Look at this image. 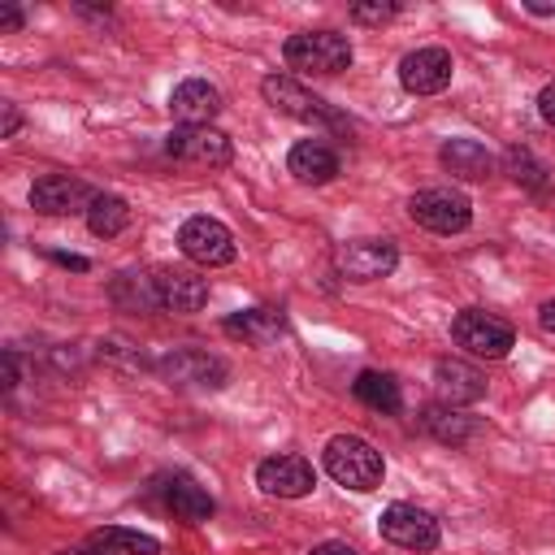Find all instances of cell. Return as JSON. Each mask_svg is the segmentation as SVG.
<instances>
[{
  "label": "cell",
  "mask_w": 555,
  "mask_h": 555,
  "mask_svg": "<svg viewBox=\"0 0 555 555\" xmlns=\"http://www.w3.org/2000/svg\"><path fill=\"white\" fill-rule=\"evenodd\" d=\"M321 464H325V473H330L338 486L360 490V494H364V490H377V486H382V473H386L382 451H377L369 438H360V434H338V438H330Z\"/></svg>",
  "instance_id": "6da1fadb"
},
{
  "label": "cell",
  "mask_w": 555,
  "mask_h": 555,
  "mask_svg": "<svg viewBox=\"0 0 555 555\" xmlns=\"http://www.w3.org/2000/svg\"><path fill=\"white\" fill-rule=\"evenodd\" d=\"M282 56L291 69L304 74H338L351 65V43L338 30H299L282 43Z\"/></svg>",
  "instance_id": "7a4b0ae2"
},
{
  "label": "cell",
  "mask_w": 555,
  "mask_h": 555,
  "mask_svg": "<svg viewBox=\"0 0 555 555\" xmlns=\"http://www.w3.org/2000/svg\"><path fill=\"white\" fill-rule=\"evenodd\" d=\"M260 95H264L278 113H286V117H299V121H312V126H330V130H347V117H343L338 108H330L317 91H308L304 82H295V78H286V74H269V78L260 82Z\"/></svg>",
  "instance_id": "3957f363"
},
{
  "label": "cell",
  "mask_w": 555,
  "mask_h": 555,
  "mask_svg": "<svg viewBox=\"0 0 555 555\" xmlns=\"http://www.w3.org/2000/svg\"><path fill=\"white\" fill-rule=\"evenodd\" d=\"M156 373L169 382V386H182V390H221L230 382V364L212 351H199V347H173L156 360Z\"/></svg>",
  "instance_id": "277c9868"
},
{
  "label": "cell",
  "mask_w": 555,
  "mask_h": 555,
  "mask_svg": "<svg viewBox=\"0 0 555 555\" xmlns=\"http://www.w3.org/2000/svg\"><path fill=\"white\" fill-rule=\"evenodd\" d=\"M451 338H455L468 356H481V360H503V356L512 351V343H516L512 325H507L503 317L486 312V308H464V312H455Z\"/></svg>",
  "instance_id": "5b68a950"
},
{
  "label": "cell",
  "mask_w": 555,
  "mask_h": 555,
  "mask_svg": "<svg viewBox=\"0 0 555 555\" xmlns=\"http://www.w3.org/2000/svg\"><path fill=\"white\" fill-rule=\"evenodd\" d=\"M408 212H412L416 225H425V230H434V234H460V230H468V221H473L468 195H460V191H451V186H425V191H416V195L408 199Z\"/></svg>",
  "instance_id": "8992f818"
},
{
  "label": "cell",
  "mask_w": 555,
  "mask_h": 555,
  "mask_svg": "<svg viewBox=\"0 0 555 555\" xmlns=\"http://www.w3.org/2000/svg\"><path fill=\"white\" fill-rule=\"evenodd\" d=\"M165 152L178 165H195V169H221L234 156L230 139L217 126H173L165 134Z\"/></svg>",
  "instance_id": "52a82bcc"
},
{
  "label": "cell",
  "mask_w": 555,
  "mask_h": 555,
  "mask_svg": "<svg viewBox=\"0 0 555 555\" xmlns=\"http://www.w3.org/2000/svg\"><path fill=\"white\" fill-rule=\"evenodd\" d=\"M178 247L191 264H204V269H217V264L234 260V234L217 217H186L182 230H178Z\"/></svg>",
  "instance_id": "ba28073f"
},
{
  "label": "cell",
  "mask_w": 555,
  "mask_h": 555,
  "mask_svg": "<svg viewBox=\"0 0 555 555\" xmlns=\"http://www.w3.org/2000/svg\"><path fill=\"white\" fill-rule=\"evenodd\" d=\"M377 529L386 542H395L403 551H434L438 546V520L416 503H390L377 516Z\"/></svg>",
  "instance_id": "9c48e42d"
},
{
  "label": "cell",
  "mask_w": 555,
  "mask_h": 555,
  "mask_svg": "<svg viewBox=\"0 0 555 555\" xmlns=\"http://www.w3.org/2000/svg\"><path fill=\"white\" fill-rule=\"evenodd\" d=\"M334 264L351 282H377L399 264V251L390 238H351L334 251Z\"/></svg>",
  "instance_id": "30bf717a"
},
{
  "label": "cell",
  "mask_w": 555,
  "mask_h": 555,
  "mask_svg": "<svg viewBox=\"0 0 555 555\" xmlns=\"http://www.w3.org/2000/svg\"><path fill=\"white\" fill-rule=\"evenodd\" d=\"M451 74H455V61L447 48H416L399 61V82L403 91L412 95H438L451 87Z\"/></svg>",
  "instance_id": "8fae6325"
},
{
  "label": "cell",
  "mask_w": 555,
  "mask_h": 555,
  "mask_svg": "<svg viewBox=\"0 0 555 555\" xmlns=\"http://www.w3.org/2000/svg\"><path fill=\"white\" fill-rule=\"evenodd\" d=\"M91 199H95V191L82 178H69V173H43L30 186V204L39 212H48V217H69V212H82L87 217Z\"/></svg>",
  "instance_id": "7c38bea8"
},
{
  "label": "cell",
  "mask_w": 555,
  "mask_h": 555,
  "mask_svg": "<svg viewBox=\"0 0 555 555\" xmlns=\"http://www.w3.org/2000/svg\"><path fill=\"white\" fill-rule=\"evenodd\" d=\"M256 486L278 499H304L317 486V473L304 455H269L256 464Z\"/></svg>",
  "instance_id": "4fadbf2b"
},
{
  "label": "cell",
  "mask_w": 555,
  "mask_h": 555,
  "mask_svg": "<svg viewBox=\"0 0 555 555\" xmlns=\"http://www.w3.org/2000/svg\"><path fill=\"white\" fill-rule=\"evenodd\" d=\"M169 113L182 126H212V117L221 113V91L212 82H204V78H182L169 91Z\"/></svg>",
  "instance_id": "5bb4252c"
},
{
  "label": "cell",
  "mask_w": 555,
  "mask_h": 555,
  "mask_svg": "<svg viewBox=\"0 0 555 555\" xmlns=\"http://www.w3.org/2000/svg\"><path fill=\"white\" fill-rule=\"evenodd\" d=\"M156 308L160 312H199L208 304V282L186 269H156Z\"/></svg>",
  "instance_id": "9a60e30c"
},
{
  "label": "cell",
  "mask_w": 555,
  "mask_h": 555,
  "mask_svg": "<svg viewBox=\"0 0 555 555\" xmlns=\"http://www.w3.org/2000/svg\"><path fill=\"white\" fill-rule=\"evenodd\" d=\"M160 494H165V512H169L173 520H182V525H204V520L217 512L212 494H208L199 481H191L186 473L165 477V481H160Z\"/></svg>",
  "instance_id": "2e32d148"
},
{
  "label": "cell",
  "mask_w": 555,
  "mask_h": 555,
  "mask_svg": "<svg viewBox=\"0 0 555 555\" xmlns=\"http://www.w3.org/2000/svg\"><path fill=\"white\" fill-rule=\"evenodd\" d=\"M434 390H438V403H477L486 395V373L473 369L468 360H438L434 364Z\"/></svg>",
  "instance_id": "e0dca14e"
},
{
  "label": "cell",
  "mask_w": 555,
  "mask_h": 555,
  "mask_svg": "<svg viewBox=\"0 0 555 555\" xmlns=\"http://www.w3.org/2000/svg\"><path fill=\"white\" fill-rule=\"evenodd\" d=\"M286 169H291L299 182L321 186V182L338 178V152H334L325 139H299V143L286 152Z\"/></svg>",
  "instance_id": "ac0fdd59"
},
{
  "label": "cell",
  "mask_w": 555,
  "mask_h": 555,
  "mask_svg": "<svg viewBox=\"0 0 555 555\" xmlns=\"http://www.w3.org/2000/svg\"><path fill=\"white\" fill-rule=\"evenodd\" d=\"M438 160L447 165V173H455L464 182H477V178H486L494 169V156L477 139H447L442 152H438Z\"/></svg>",
  "instance_id": "d6986e66"
},
{
  "label": "cell",
  "mask_w": 555,
  "mask_h": 555,
  "mask_svg": "<svg viewBox=\"0 0 555 555\" xmlns=\"http://www.w3.org/2000/svg\"><path fill=\"white\" fill-rule=\"evenodd\" d=\"M282 312L278 308H247V312H234V317H225V334H234V338H243V343H256V347H264V343H273L278 334H282Z\"/></svg>",
  "instance_id": "ffe728a7"
},
{
  "label": "cell",
  "mask_w": 555,
  "mask_h": 555,
  "mask_svg": "<svg viewBox=\"0 0 555 555\" xmlns=\"http://www.w3.org/2000/svg\"><path fill=\"white\" fill-rule=\"evenodd\" d=\"M356 399L373 412H399L403 408V390L395 382V373H382V369H364L356 382H351Z\"/></svg>",
  "instance_id": "44dd1931"
},
{
  "label": "cell",
  "mask_w": 555,
  "mask_h": 555,
  "mask_svg": "<svg viewBox=\"0 0 555 555\" xmlns=\"http://www.w3.org/2000/svg\"><path fill=\"white\" fill-rule=\"evenodd\" d=\"M421 429L429 434V438H438V442H451V447H460V442H468L473 438V416H464L460 408H451V403H429L425 412H421Z\"/></svg>",
  "instance_id": "7402d4cb"
},
{
  "label": "cell",
  "mask_w": 555,
  "mask_h": 555,
  "mask_svg": "<svg viewBox=\"0 0 555 555\" xmlns=\"http://www.w3.org/2000/svg\"><path fill=\"white\" fill-rule=\"evenodd\" d=\"M130 225V204L121 195H108V191H95L91 208H87V230L95 238H117L121 230Z\"/></svg>",
  "instance_id": "603a6c76"
},
{
  "label": "cell",
  "mask_w": 555,
  "mask_h": 555,
  "mask_svg": "<svg viewBox=\"0 0 555 555\" xmlns=\"http://www.w3.org/2000/svg\"><path fill=\"white\" fill-rule=\"evenodd\" d=\"M91 546H104L108 555L121 551V555H160V542L152 533H139V529H121V525H104L91 533Z\"/></svg>",
  "instance_id": "cb8c5ba5"
},
{
  "label": "cell",
  "mask_w": 555,
  "mask_h": 555,
  "mask_svg": "<svg viewBox=\"0 0 555 555\" xmlns=\"http://www.w3.org/2000/svg\"><path fill=\"white\" fill-rule=\"evenodd\" d=\"M113 299H117L121 308L152 312V308H156V278H152V273H117V278H113Z\"/></svg>",
  "instance_id": "d4e9b609"
},
{
  "label": "cell",
  "mask_w": 555,
  "mask_h": 555,
  "mask_svg": "<svg viewBox=\"0 0 555 555\" xmlns=\"http://www.w3.org/2000/svg\"><path fill=\"white\" fill-rule=\"evenodd\" d=\"M503 169L516 178V182H525V186H533V191H542L546 186V169L533 160V152H525V147H512L507 156H503Z\"/></svg>",
  "instance_id": "484cf974"
},
{
  "label": "cell",
  "mask_w": 555,
  "mask_h": 555,
  "mask_svg": "<svg viewBox=\"0 0 555 555\" xmlns=\"http://www.w3.org/2000/svg\"><path fill=\"white\" fill-rule=\"evenodd\" d=\"M399 13V4H382V0H373V4H351V22H360V26H382V22H390Z\"/></svg>",
  "instance_id": "4316f807"
},
{
  "label": "cell",
  "mask_w": 555,
  "mask_h": 555,
  "mask_svg": "<svg viewBox=\"0 0 555 555\" xmlns=\"http://www.w3.org/2000/svg\"><path fill=\"white\" fill-rule=\"evenodd\" d=\"M538 117H542L546 126H555V87H542V91H538Z\"/></svg>",
  "instance_id": "83f0119b"
},
{
  "label": "cell",
  "mask_w": 555,
  "mask_h": 555,
  "mask_svg": "<svg viewBox=\"0 0 555 555\" xmlns=\"http://www.w3.org/2000/svg\"><path fill=\"white\" fill-rule=\"evenodd\" d=\"M17 126H22L17 104H4V126H0V139H13V134H17Z\"/></svg>",
  "instance_id": "f1b7e54d"
},
{
  "label": "cell",
  "mask_w": 555,
  "mask_h": 555,
  "mask_svg": "<svg viewBox=\"0 0 555 555\" xmlns=\"http://www.w3.org/2000/svg\"><path fill=\"white\" fill-rule=\"evenodd\" d=\"M308 555H356V551H351L347 542H317Z\"/></svg>",
  "instance_id": "f546056e"
},
{
  "label": "cell",
  "mask_w": 555,
  "mask_h": 555,
  "mask_svg": "<svg viewBox=\"0 0 555 555\" xmlns=\"http://www.w3.org/2000/svg\"><path fill=\"white\" fill-rule=\"evenodd\" d=\"M538 325H542L546 334H555V299H546V304L538 308Z\"/></svg>",
  "instance_id": "4dcf8cb0"
},
{
  "label": "cell",
  "mask_w": 555,
  "mask_h": 555,
  "mask_svg": "<svg viewBox=\"0 0 555 555\" xmlns=\"http://www.w3.org/2000/svg\"><path fill=\"white\" fill-rule=\"evenodd\" d=\"M4 386H17V351H4Z\"/></svg>",
  "instance_id": "1f68e13d"
},
{
  "label": "cell",
  "mask_w": 555,
  "mask_h": 555,
  "mask_svg": "<svg viewBox=\"0 0 555 555\" xmlns=\"http://www.w3.org/2000/svg\"><path fill=\"white\" fill-rule=\"evenodd\" d=\"M22 26V9H0V30H17Z\"/></svg>",
  "instance_id": "d6a6232c"
},
{
  "label": "cell",
  "mask_w": 555,
  "mask_h": 555,
  "mask_svg": "<svg viewBox=\"0 0 555 555\" xmlns=\"http://www.w3.org/2000/svg\"><path fill=\"white\" fill-rule=\"evenodd\" d=\"M56 264H69V269H87V256H69V251H52Z\"/></svg>",
  "instance_id": "836d02e7"
},
{
  "label": "cell",
  "mask_w": 555,
  "mask_h": 555,
  "mask_svg": "<svg viewBox=\"0 0 555 555\" xmlns=\"http://www.w3.org/2000/svg\"><path fill=\"white\" fill-rule=\"evenodd\" d=\"M525 9H529V13H538V17L555 13V4H551V0H525Z\"/></svg>",
  "instance_id": "e575fe53"
},
{
  "label": "cell",
  "mask_w": 555,
  "mask_h": 555,
  "mask_svg": "<svg viewBox=\"0 0 555 555\" xmlns=\"http://www.w3.org/2000/svg\"><path fill=\"white\" fill-rule=\"evenodd\" d=\"M56 555H108L104 546H69V551H56Z\"/></svg>",
  "instance_id": "d590c367"
}]
</instances>
